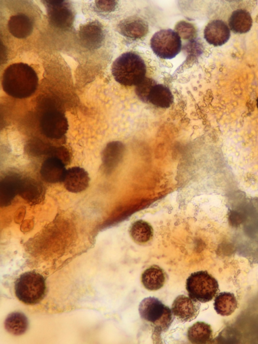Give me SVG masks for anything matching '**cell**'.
Segmentation results:
<instances>
[{
  "label": "cell",
  "mask_w": 258,
  "mask_h": 344,
  "mask_svg": "<svg viewBox=\"0 0 258 344\" xmlns=\"http://www.w3.org/2000/svg\"><path fill=\"white\" fill-rule=\"evenodd\" d=\"M38 78L35 70L23 63L11 65L5 70L2 80L4 91L16 98H25L36 91Z\"/></svg>",
  "instance_id": "obj_1"
},
{
  "label": "cell",
  "mask_w": 258,
  "mask_h": 344,
  "mask_svg": "<svg viewBox=\"0 0 258 344\" xmlns=\"http://www.w3.org/2000/svg\"><path fill=\"white\" fill-rule=\"evenodd\" d=\"M48 156H53L59 158L66 165L68 164L70 159L69 152L64 147H59L50 149L48 153Z\"/></svg>",
  "instance_id": "obj_27"
},
{
  "label": "cell",
  "mask_w": 258,
  "mask_h": 344,
  "mask_svg": "<svg viewBox=\"0 0 258 344\" xmlns=\"http://www.w3.org/2000/svg\"><path fill=\"white\" fill-rule=\"evenodd\" d=\"M9 32L18 38H25L29 36L33 30V22L29 17L23 14L12 16L9 20Z\"/></svg>",
  "instance_id": "obj_17"
},
{
  "label": "cell",
  "mask_w": 258,
  "mask_h": 344,
  "mask_svg": "<svg viewBox=\"0 0 258 344\" xmlns=\"http://www.w3.org/2000/svg\"><path fill=\"white\" fill-rule=\"evenodd\" d=\"M256 106H257V107L258 108V97H257V100H256Z\"/></svg>",
  "instance_id": "obj_29"
},
{
  "label": "cell",
  "mask_w": 258,
  "mask_h": 344,
  "mask_svg": "<svg viewBox=\"0 0 258 344\" xmlns=\"http://www.w3.org/2000/svg\"><path fill=\"white\" fill-rule=\"evenodd\" d=\"M21 176L16 173H10L0 182V203L1 206L10 205L18 194L19 185Z\"/></svg>",
  "instance_id": "obj_16"
},
{
  "label": "cell",
  "mask_w": 258,
  "mask_h": 344,
  "mask_svg": "<svg viewBox=\"0 0 258 344\" xmlns=\"http://www.w3.org/2000/svg\"><path fill=\"white\" fill-rule=\"evenodd\" d=\"M68 123L63 113L55 108L44 112L40 119V127L47 138L59 139L67 133Z\"/></svg>",
  "instance_id": "obj_7"
},
{
  "label": "cell",
  "mask_w": 258,
  "mask_h": 344,
  "mask_svg": "<svg viewBox=\"0 0 258 344\" xmlns=\"http://www.w3.org/2000/svg\"><path fill=\"white\" fill-rule=\"evenodd\" d=\"M123 144L118 141L111 142L107 144L104 151V158L114 161L118 159L124 151Z\"/></svg>",
  "instance_id": "obj_26"
},
{
  "label": "cell",
  "mask_w": 258,
  "mask_h": 344,
  "mask_svg": "<svg viewBox=\"0 0 258 344\" xmlns=\"http://www.w3.org/2000/svg\"><path fill=\"white\" fill-rule=\"evenodd\" d=\"M118 28L121 34L133 39L144 36L148 31L147 23L137 17H131L122 20L118 24Z\"/></svg>",
  "instance_id": "obj_15"
},
{
  "label": "cell",
  "mask_w": 258,
  "mask_h": 344,
  "mask_svg": "<svg viewBox=\"0 0 258 344\" xmlns=\"http://www.w3.org/2000/svg\"><path fill=\"white\" fill-rule=\"evenodd\" d=\"M44 277L34 271L21 274L15 281L16 296L27 305H35L42 300L46 293Z\"/></svg>",
  "instance_id": "obj_3"
},
{
  "label": "cell",
  "mask_w": 258,
  "mask_h": 344,
  "mask_svg": "<svg viewBox=\"0 0 258 344\" xmlns=\"http://www.w3.org/2000/svg\"><path fill=\"white\" fill-rule=\"evenodd\" d=\"M200 308V303L199 301L181 295L174 300L171 311L179 320L189 322L198 315Z\"/></svg>",
  "instance_id": "obj_9"
},
{
  "label": "cell",
  "mask_w": 258,
  "mask_h": 344,
  "mask_svg": "<svg viewBox=\"0 0 258 344\" xmlns=\"http://www.w3.org/2000/svg\"><path fill=\"white\" fill-rule=\"evenodd\" d=\"M130 234L136 242L145 243L150 241L153 235L151 225L147 222L139 220L134 222L130 230Z\"/></svg>",
  "instance_id": "obj_24"
},
{
  "label": "cell",
  "mask_w": 258,
  "mask_h": 344,
  "mask_svg": "<svg viewBox=\"0 0 258 344\" xmlns=\"http://www.w3.org/2000/svg\"><path fill=\"white\" fill-rule=\"evenodd\" d=\"M115 1H96V7L100 11L110 12L113 10L115 6Z\"/></svg>",
  "instance_id": "obj_28"
},
{
  "label": "cell",
  "mask_w": 258,
  "mask_h": 344,
  "mask_svg": "<svg viewBox=\"0 0 258 344\" xmlns=\"http://www.w3.org/2000/svg\"><path fill=\"white\" fill-rule=\"evenodd\" d=\"M228 24L233 32L245 33L251 29L252 20L248 12L243 9H238L232 13L228 19Z\"/></svg>",
  "instance_id": "obj_19"
},
{
  "label": "cell",
  "mask_w": 258,
  "mask_h": 344,
  "mask_svg": "<svg viewBox=\"0 0 258 344\" xmlns=\"http://www.w3.org/2000/svg\"><path fill=\"white\" fill-rule=\"evenodd\" d=\"M48 19L54 27L62 29L70 27L73 22L74 15L68 4L64 1H44Z\"/></svg>",
  "instance_id": "obj_8"
},
{
  "label": "cell",
  "mask_w": 258,
  "mask_h": 344,
  "mask_svg": "<svg viewBox=\"0 0 258 344\" xmlns=\"http://www.w3.org/2000/svg\"><path fill=\"white\" fill-rule=\"evenodd\" d=\"M187 335L191 343H206L212 338V330L209 324L198 321L188 328Z\"/></svg>",
  "instance_id": "obj_21"
},
{
  "label": "cell",
  "mask_w": 258,
  "mask_h": 344,
  "mask_svg": "<svg viewBox=\"0 0 258 344\" xmlns=\"http://www.w3.org/2000/svg\"><path fill=\"white\" fill-rule=\"evenodd\" d=\"M139 312L141 318L151 323L159 332L167 330L173 320L169 308L154 297L143 299L139 304Z\"/></svg>",
  "instance_id": "obj_4"
},
{
  "label": "cell",
  "mask_w": 258,
  "mask_h": 344,
  "mask_svg": "<svg viewBox=\"0 0 258 344\" xmlns=\"http://www.w3.org/2000/svg\"><path fill=\"white\" fill-rule=\"evenodd\" d=\"M28 326L26 316L20 312H15L8 315L5 321V327L11 334L19 335L24 333Z\"/></svg>",
  "instance_id": "obj_22"
},
{
  "label": "cell",
  "mask_w": 258,
  "mask_h": 344,
  "mask_svg": "<svg viewBox=\"0 0 258 344\" xmlns=\"http://www.w3.org/2000/svg\"><path fill=\"white\" fill-rule=\"evenodd\" d=\"M165 280V272L157 265H152L146 269L141 276L143 285L149 291H156L161 289Z\"/></svg>",
  "instance_id": "obj_18"
},
{
  "label": "cell",
  "mask_w": 258,
  "mask_h": 344,
  "mask_svg": "<svg viewBox=\"0 0 258 344\" xmlns=\"http://www.w3.org/2000/svg\"><path fill=\"white\" fill-rule=\"evenodd\" d=\"M90 178L83 168L74 166L67 169L63 181L64 187L69 192H81L89 186Z\"/></svg>",
  "instance_id": "obj_13"
},
{
  "label": "cell",
  "mask_w": 258,
  "mask_h": 344,
  "mask_svg": "<svg viewBox=\"0 0 258 344\" xmlns=\"http://www.w3.org/2000/svg\"><path fill=\"white\" fill-rule=\"evenodd\" d=\"M18 194L32 205L41 202L44 197L42 185L31 177H22L19 182Z\"/></svg>",
  "instance_id": "obj_12"
},
{
  "label": "cell",
  "mask_w": 258,
  "mask_h": 344,
  "mask_svg": "<svg viewBox=\"0 0 258 344\" xmlns=\"http://www.w3.org/2000/svg\"><path fill=\"white\" fill-rule=\"evenodd\" d=\"M186 289L190 298L200 302L212 300L217 294V280L206 271L192 273L187 279Z\"/></svg>",
  "instance_id": "obj_5"
},
{
  "label": "cell",
  "mask_w": 258,
  "mask_h": 344,
  "mask_svg": "<svg viewBox=\"0 0 258 344\" xmlns=\"http://www.w3.org/2000/svg\"><path fill=\"white\" fill-rule=\"evenodd\" d=\"M65 163L59 158L48 156L42 162L40 174L42 179L49 183L63 182L67 169Z\"/></svg>",
  "instance_id": "obj_11"
},
{
  "label": "cell",
  "mask_w": 258,
  "mask_h": 344,
  "mask_svg": "<svg viewBox=\"0 0 258 344\" xmlns=\"http://www.w3.org/2000/svg\"><path fill=\"white\" fill-rule=\"evenodd\" d=\"M204 34L205 39L209 44L218 46L223 45L229 40L230 31L223 21L215 20L207 24Z\"/></svg>",
  "instance_id": "obj_14"
},
{
  "label": "cell",
  "mask_w": 258,
  "mask_h": 344,
  "mask_svg": "<svg viewBox=\"0 0 258 344\" xmlns=\"http://www.w3.org/2000/svg\"><path fill=\"white\" fill-rule=\"evenodd\" d=\"M146 66L142 58L133 52L119 56L111 67L112 74L116 82L124 86H136L145 77Z\"/></svg>",
  "instance_id": "obj_2"
},
{
  "label": "cell",
  "mask_w": 258,
  "mask_h": 344,
  "mask_svg": "<svg viewBox=\"0 0 258 344\" xmlns=\"http://www.w3.org/2000/svg\"><path fill=\"white\" fill-rule=\"evenodd\" d=\"M154 53L163 59L174 58L180 52L181 41L178 33L170 29L156 32L150 40Z\"/></svg>",
  "instance_id": "obj_6"
},
{
  "label": "cell",
  "mask_w": 258,
  "mask_h": 344,
  "mask_svg": "<svg viewBox=\"0 0 258 344\" xmlns=\"http://www.w3.org/2000/svg\"><path fill=\"white\" fill-rule=\"evenodd\" d=\"M156 84L153 79L145 77L136 86L135 92L139 98L144 102H148L150 92Z\"/></svg>",
  "instance_id": "obj_25"
},
{
  "label": "cell",
  "mask_w": 258,
  "mask_h": 344,
  "mask_svg": "<svg viewBox=\"0 0 258 344\" xmlns=\"http://www.w3.org/2000/svg\"><path fill=\"white\" fill-rule=\"evenodd\" d=\"M214 309L222 316H228L234 312L237 302L233 294L227 292L220 293L215 298Z\"/></svg>",
  "instance_id": "obj_23"
},
{
  "label": "cell",
  "mask_w": 258,
  "mask_h": 344,
  "mask_svg": "<svg viewBox=\"0 0 258 344\" xmlns=\"http://www.w3.org/2000/svg\"><path fill=\"white\" fill-rule=\"evenodd\" d=\"M79 35L82 46L91 50L99 48L104 38L102 26L97 21L89 22L80 27Z\"/></svg>",
  "instance_id": "obj_10"
},
{
  "label": "cell",
  "mask_w": 258,
  "mask_h": 344,
  "mask_svg": "<svg viewBox=\"0 0 258 344\" xmlns=\"http://www.w3.org/2000/svg\"><path fill=\"white\" fill-rule=\"evenodd\" d=\"M149 102L158 107L168 108L173 102V96L168 87L156 84L150 92Z\"/></svg>",
  "instance_id": "obj_20"
}]
</instances>
